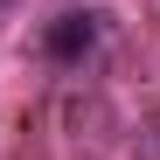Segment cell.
<instances>
[{
  "mask_svg": "<svg viewBox=\"0 0 160 160\" xmlns=\"http://www.w3.org/2000/svg\"><path fill=\"white\" fill-rule=\"evenodd\" d=\"M91 42H98V14H56V21H49V56H56V63L91 56Z\"/></svg>",
  "mask_w": 160,
  "mask_h": 160,
  "instance_id": "6da1fadb",
  "label": "cell"
},
{
  "mask_svg": "<svg viewBox=\"0 0 160 160\" xmlns=\"http://www.w3.org/2000/svg\"><path fill=\"white\" fill-rule=\"evenodd\" d=\"M0 7H14V0H0Z\"/></svg>",
  "mask_w": 160,
  "mask_h": 160,
  "instance_id": "7a4b0ae2",
  "label": "cell"
}]
</instances>
